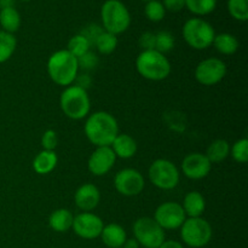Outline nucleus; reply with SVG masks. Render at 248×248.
Instances as JSON below:
<instances>
[{
    "label": "nucleus",
    "mask_w": 248,
    "mask_h": 248,
    "mask_svg": "<svg viewBox=\"0 0 248 248\" xmlns=\"http://www.w3.org/2000/svg\"><path fill=\"white\" fill-rule=\"evenodd\" d=\"M84 133L94 147H110L119 135V124L113 114L108 111H94L86 118Z\"/></svg>",
    "instance_id": "obj_1"
},
{
    "label": "nucleus",
    "mask_w": 248,
    "mask_h": 248,
    "mask_svg": "<svg viewBox=\"0 0 248 248\" xmlns=\"http://www.w3.org/2000/svg\"><path fill=\"white\" fill-rule=\"evenodd\" d=\"M47 74L56 85L68 87L74 84L79 70L78 58L68 50H58L48 57Z\"/></svg>",
    "instance_id": "obj_2"
},
{
    "label": "nucleus",
    "mask_w": 248,
    "mask_h": 248,
    "mask_svg": "<svg viewBox=\"0 0 248 248\" xmlns=\"http://www.w3.org/2000/svg\"><path fill=\"white\" fill-rule=\"evenodd\" d=\"M136 69L143 79L149 81H162L172 72L169 58L156 50L140 51L136 58Z\"/></svg>",
    "instance_id": "obj_3"
},
{
    "label": "nucleus",
    "mask_w": 248,
    "mask_h": 248,
    "mask_svg": "<svg viewBox=\"0 0 248 248\" xmlns=\"http://www.w3.org/2000/svg\"><path fill=\"white\" fill-rule=\"evenodd\" d=\"M60 108L70 120H84L91 111L89 92L74 84L64 87L60 96Z\"/></svg>",
    "instance_id": "obj_4"
},
{
    "label": "nucleus",
    "mask_w": 248,
    "mask_h": 248,
    "mask_svg": "<svg viewBox=\"0 0 248 248\" xmlns=\"http://www.w3.org/2000/svg\"><path fill=\"white\" fill-rule=\"evenodd\" d=\"M101 19L103 29L118 36L130 28L131 15L126 5L120 0H107L102 5Z\"/></svg>",
    "instance_id": "obj_5"
},
{
    "label": "nucleus",
    "mask_w": 248,
    "mask_h": 248,
    "mask_svg": "<svg viewBox=\"0 0 248 248\" xmlns=\"http://www.w3.org/2000/svg\"><path fill=\"white\" fill-rule=\"evenodd\" d=\"M183 39L191 48L202 51L212 46L216 36L215 28L200 17H193L184 23L182 29Z\"/></svg>",
    "instance_id": "obj_6"
},
{
    "label": "nucleus",
    "mask_w": 248,
    "mask_h": 248,
    "mask_svg": "<svg viewBox=\"0 0 248 248\" xmlns=\"http://www.w3.org/2000/svg\"><path fill=\"white\" fill-rule=\"evenodd\" d=\"M179 229L182 241L191 248H202L212 240V227L202 217L186 218Z\"/></svg>",
    "instance_id": "obj_7"
},
{
    "label": "nucleus",
    "mask_w": 248,
    "mask_h": 248,
    "mask_svg": "<svg viewBox=\"0 0 248 248\" xmlns=\"http://www.w3.org/2000/svg\"><path fill=\"white\" fill-rule=\"evenodd\" d=\"M148 177L153 186L160 190H172L179 184L181 172L171 160L156 159L149 166Z\"/></svg>",
    "instance_id": "obj_8"
},
{
    "label": "nucleus",
    "mask_w": 248,
    "mask_h": 248,
    "mask_svg": "<svg viewBox=\"0 0 248 248\" xmlns=\"http://www.w3.org/2000/svg\"><path fill=\"white\" fill-rule=\"evenodd\" d=\"M133 239L144 248H159L165 241V230L154 218L140 217L132 225Z\"/></svg>",
    "instance_id": "obj_9"
},
{
    "label": "nucleus",
    "mask_w": 248,
    "mask_h": 248,
    "mask_svg": "<svg viewBox=\"0 0 248 248\" xmlns=\"http://www.w3.org/2000/svg\"><path fill=\"white\" fill-rule=\"evenodd\" d=\"M228 67L220 58L210 57L202 60L195 68L194 77L202 86H215L227 77Z\"/></svg>",
    "instance_id": "obj_10"
},
{
    "label": "nucleus",
    "mask_w": 248,
    "mask_h": 248,
    "mask_svg": "<svg viewBox=\"0 0 248 248\" xmlns=\"http://www.w3.org/2000/svg\"><path fill=\"white\" fill-rule=\"evenodd\" d=\"M114 188L120 195L133 198L143 193L145 188V179L143 174L136 169H123L114 177Z\"/></svg>",
    "instance_id": "obj_11"
},
{
    "label": "nucleus",
    "mask_w": 248,
    "mask_h": 248,
    "mask_svg": "<svg viewBox=\"0 0 248 248\" xmlns=\"http://www.w3.org/2000/svg\"><path fill=\"white\" fill-rule=\"evenodd\" d=\"M153 218L164 230H177L182 227L186 216L181 203L166 201L157 206Z\"/></svg>",
    "instance_id": "obj_12"
},
{
    "label": "nucleus",
    "mask_w": 248,
    "mask_h": 248,
    "mask_svg": "<svg viewBox=\"0 0 248 248\" xmlns=\"http://www.w3.org/2000/svg\"><path fill=\"white\" fill-rule=\"evenodd\" d=\"M104 223L99 216L92 212H81L74 216L72 229L84 240H94L101 236Z\"/></svg>",
    "instance_id": "obj_13"
},
{
    "label": "nucleus",
    "mask_w": 248,
    "mask_h": 248,
    "mask_svg": "<svg viewBox=\"0 0 248 248\" xmlns=\"http://www.w3.org/2000/svg\"><path fill=\"white\" fill-rule=\"evenodd\" d=\"M182 173L189 179L200 181L206 178L212 170V164L201 153H191L183 159L181 165Z\"/></svg>",
    "instance_id": "obj_14"
},
{
    "label": "nucleus",
    "mask_w": 248,
    "mask_h": 248,
    "mask_svg": "<svg viewBox=\"0 0 248 248\" xmlns=\"http://www.w3.org/2000/svg\"><path fill=\"white\" fill-rule=\"evenodd\" d=\"M116 162V156L110 147H96L87 160L90 173L96 177L106 176Z\"/></svg>",
    "instance_id": "obj_15"
},
{
    "label": "nucleus",
    "mask_w": 248,
    "mask_h": 248,
    "mask_svg": "<svg viewBox=\"0 0 248 248\" xmlns=\"http://www.w3.org/2000/svg\"><path fill=\"white\" fill-rule=\"evenodd\" d=\"M101 202V191L94 184L85 183L74 193V203L82 212H92Z\"/></svg>",
    "instance_id": "obj_16"
},
{
    "label": "nucleus",
    "mask_w": 248,
    "mask_h": 248,
    "mask_svg": "<svg viewBox=\"0 0 248 248\" xmlns=\"http://www.w3.org/2000/svg\"><path fill=\"white\" fill-rule=\"evenodd\" d=\"M110 148L113 149L116 159L128 160L137 154L138 144L132 136L127 133H119L114 142L111 143Z\"/></svg>",
    "instance_id": "obj_17"
},
{
    "label": "nucleus",
    "mask_w": 248,
    "mask_h": 248,
    "mask_svg": "<svg viewBox=\"0 0 248 248\" xmlns=\"http://www.w3.org/2000/svg\"><path fill=\"white\" fill-rule=\"evenodd\" d=\"M99 237L108 248H121L127 240V234L120 224L110 223V224L104 225Z\"/></svg>",
    "instance_id": "obj_18"
},
{
    "label": "nucleus",
    "mask_w": 248,
    "mask_h": 248,
    "mask_svg": "<svg viewBox=\"0 0 248 248\" xmlns=\"http://www.w3.org/2000/svg\"><path fill=\"white\" fill-rule=\"evenodd\" d=\"M186 218L202 217L206 210V200L200 191H189L181 203Z\"/></svg>",
    "instance_id": "obj_19"
},
{
    "label": "nucleus",
    "mask_w": 248,
    "mask_h": 248,
    "mask_svg": "<svg viewBox=\"0 0 248 248\" xmlns=\"http://www.w3.org/2000/svg\"><path fill=\"white\" fill-rule=\"evenodd\" d=\"M58 164V156L55 150H41L33 159L31 166L35 173L40 176L51 173Z\"/></svg>",
    "instance_id": "obj_20"
},
{
    "label": "nucleus",
    "mask_w": 248,
    "mask_h": 248,
    "mask_svg": "<svg viewBox=\"0 0 248 248\" xmlns=\"http://www.w3.org/2000/svg\"><path fill=\"white\" fill-rule=\"evenodd\" d=\"M74 215L68 208H57L51 212L48 217V225L56 232H67L72 229Z\"/></svg>",
    "instance_id": "obj_21"
},
{
    "label": "nucleus",
    "mask_w": 248,
    "mask_h": 248,
    "mask_svg": "<svg viewBox=\"0 0 248 248\" xmlns=\"http://www.w3.org/2000/svg\"><path fill=\"white\" fill-rule=\"evenodd\" d=\"M212 45L215 46L216 50L219 53H222V55L232 56L237 52L240 44L236 36L232 35V34L220 33L216 34Z\"/></svg>",
    "instance_id": "obj_22"
},
{
    "label": "nucleus",
    "mask_w": 248,
    "mask_h": 248,
    "mask_svg": "<svg viewBox=\"0 0 248 248\" xmlns=\"http://www.w3.org/2000/svg\"><path fill=\"white\" fill-rule=\"evenodd\" d=\"M230 154V144L228 140H216L211 143L206 149V157L210 160L211 164H219V162L224 161Z\"/></svg>",
    "instance_id": "obj_23"
},
{
    "label": "nucleus",
    "mask_w": 248,
    "mask_h": 248,
    "mask_svg": "<svg viewBox=\"0 0 248 248\" xmlns=\"http://www.w3.org/2000/svg\"><path fill=\"white\" fill-rule=\"evenodd\" d=\"M0 26L1 31L7 33H16L21 27V15L15 7H6L0 10Z\"/></svg>",
    "instance_id": "obj_24"
},
{
    "label": "nucleus",
    "mask_w": 248,
    "mask_h": 248,
    "mask_svg": "<svg viewBox=\"0 0 248 248\" xmlns=\"http://www.w3.org/2000/svg\"><path fill=\"white\" fill-rule=\"evenodd\" d=\"M16 47V36L7 31H0V64L7 62L14 56Z\"/></svg>",
    "instance_id": "obj_25"
},
{
    "label": "nucleus",
    "mask_w": 248,
    "mask_h": 248,
    "mask_svg": "<svg viewBox=\"0 0 248 248\" xmlns=\"http://www.w3.org/2000/svg\"><path fill=\"white\" fill-rule=\"evenodd\" d=\"M118 44H119L118 36L103 31L101 33V35L97 38L93 47H96L97 51H98L101 55H110V53H113L114 51L116 50Z\"/></svg>",
    "instance_id": "obj_26"
},
{
    "label": "nucleus",
    "mask_w": 248,
    "mask_h": 248,
    "mask_svg": "<svg viewBox=\"0 0 248 248\" xmlns=\"http://www.w3.org/2000/svg\"><path fill=\"white\" fill-rule=\"evenodd\" d=\"M217 6V0H186V7L196 16H207Z\"/></svg>",
    "instance_id": "obj_27"
},
{
    "label": "nucleus",
    "mask_w": 248,
    "mask_h": 248,
    "mask_svg": "<svg viewBox=\"0 0 248 248\" xmlns=\"http://www.w3.org/2000/svg\"><path fill=\"white\" fill-rule=\"evenodd\" d=\"M91 44L87 41V39L79 33L69 39L65 50H68L73 56L79 58L81 57L82 55H85L86 52H89V51L91 50Z\"/></svg>",
    "instance_id": "obj_28"
},
{
    "label": "nucleus",
    "mask_w": 248,
    "mask_h": 248,
    "mask_svg": "<svg viewBox=\"0 0 248 248\" xmlns=\"http://www.w3.org/2000/svg\"><path fill=\"white\" fill-rule=\"evenodd\" d=\"M176 45V39L173 34L167 31H157L155 34V50L161 52L162 55L171 52Z\"/></svg>",
    "instance_id": "obj_29"
},
{
    "label": "nucleus",
    "mask_w": 248,
    "mask_h": 248,
    "mask_svg": "<svg viewBox=\"0 0 248 248\" xmlns=\"http://www.w3.org/2000/svg\"><path fill=\"white\" fill-rule=\"evenodd\" d=\"M228 11L236 21L246 22L248 19V0H228Z\"/></svg>",
    "instance_id": "obj_30"
},
{
    "label": "nucleus",
    "mask_w": 248,
    "mask_h": 248,
    "mask_svg": "<svg viewBox=\"0 0 248 248\" xmlns=\"http://www.w3.org/2000/svg\"><path fill=\"white\" fill-rule=\"evenodd\" d=\"M144 14L149 21L160 22L166 16V10H165L161 1H159V0H150L145 5Z\"/></svg>",
    "instance_id": "obj_31"
},
{
    "label": "nucleus",
    "mask_w": 248,
    "mask_h": 248,
    "mask_svg": "<svg viewBox=\"0 0 248 248\" xmlns=\"http://www.w3.org/2000/svg\"><path fill=\"white\" fill-rule=\"evenodd\" d=\"M232 160L237 164H246L248 161V140L240 138L230 147V154Z\"/></svg>",
    "instance_id": "obj_32"
},
{
    "label": "nucleus",
    "mask_w": 248,
    "mask_h": 248,
    "mask_svg": "<svg viewBox=\"0 0 248 248\" xmlns=\"http://www.w3.org/2000/svg\"><path fill=\"white\" fill-rule=\"evenodd\" d=\"M99 63V58L97 53L92 52L91 50L82 55L81 57L78 58V64H79V70H84V72L89 73L91 70L96 69L97 65Z\"/></svg>",
    "instance_id": "obj_33"
},
{
    "label": "nucleus",
    "mask_w": 248,
    "mask_h": 248,
    "mask_svg": "<svg viewBox=\"0 0 248 248\" xmlns=\"http://www.w3.org/2000/svg\"><path fill=\"white\" fill-rule=\"evenodd\" d=\"M58 144V136L55 130H46L41 136V147L44 150H55Z\"/></svg>",
    "instance_id": "obj_34"
},
{
    "label": "nucleus",
    "mask_w": 248,
    "mask_h": 248,
    "mask_svg": "<svg viewBox=\"0 0 248 248\" xmlns=\"http://www.w3.org/2000/svg\"><path fill=\"white\" fill-rule=\"evenodd\" d=\"M103 31H104L103 27L98 26V24L91 23V24H89V26L85 27V28L80 31V34H81V35H84L85 38L87 39V41L91 44V46H93L94 43H96L97 38L101 35V33Z\"/></svg>",
    "instance_id": "obj_35"
},
{
    "label": "nucleus",
    "mask_w": 248,
    "mask_h": 248,
    "mask_svg": "<svg viewBox=\"0 0 248 248\" xmlns=\"http://www.w3.org/2000/svg\"><path fill=\"white\" fill-rule=\"evenodd\" d=\"M138 44H140L142 51L155 50V33H152V31H144V33L140 36Z\"/></svg>",
    "instance_id": "obj_36"
},
{
    "label": "nucleus",
    "mask_w": 248,
    "mask_h": 248,
    "mask_svg": "<svg viewBox=\"0 0 248 248\" xmlns=\"http://www.w3.org/2000/svg\"><path fill=\"white\" fill-rule=\"evenodd\" d=\"M162 5L166 11L179 12L186 7V0H162Z\"/></svg>",
    "instance_id": "obj_37"
},
{
    "label": "nucleus",
    "mask_w": 248,
    "mask_h": 248,
    "mask_svg": "<svg viewBox=\"0 0 248 248\" xmlns=\"http://www.w3.org/2000/svg\"><path fill=\"white\" fill-rule=\"evenodd\" d=\"M92 84V79L91 77H90L89 73L86 72H82V73H78L77 78H75V81H74V85H77V86L81 87V89L84 90H89V87L91 86Z\"/></svg>",
    "instance_id": "obj_38"
},
{
    "label": "nucleus",
    "mask_w": 248,
    "mask_h": 248,
    "mask_svg": "<svg viewBox=\"0 0 248 248\" xmlns=\"http://www.w3.org/2000/svg\"><path fill=\"white\" fill-rule=\"evenodd\" d=\"M159 248H184V246L176 240H165Z\"/></svg>",
    "instance_id": "obj_39"
},
{
    "label": "nucleus",
    "mask_w": 248,
    "mask_h": 248,
    "mask_svg": "<svg viewBox=\"0 0 248 248\" xmlns=\"http://www.w3.org/2000/svg\"><path fill=\"white\" fill-rule=\"evenodd\" d=\"M140 244L136 241V239H127L121 248H140Z\"/></svg>",
    "instance_id": "obj_40"
},
{
    "label": "nucleus",
    "mask_w": 248,
    "mask_h": 248,
    "mask_svg": "<svg viewBox=\"0 0 248 248\" xmlns=\"http://www.w3.org/2000/svg\"><path fill=\"white\" fill-rule=\"evenodd\" d=\"M6 7H15V0H0V10Z\"/></svg>",
    "instance_id": "obj_41"
},
{
    "label": "nucleus",
    "mask_w": 248,
    "mask_h": 248,
    "mask_svg": "<svg viewBox=\"0 0 248 248\" xmlns=\"http://www.w3.org/2000/svg\"><path fill=\"white\" fill-rule=\"evenodd\" d=\"M21 1H31V0H21Z\"/></svg>",
    "instance_id": "obj_42"
},
{
    "label": "nucleus",
    "mask_w": 248,
    "mask_h": 248,
    "mask_svg": "<svg viewBox=\"0 0 248 248\" xmlns=\"http://www.w3.org/2000/svg\"><path fill=\"white\" fill-rule=\"evenodd\" d=\"M143 1H147L148 2V1H150V0H143Z\"/></svg>",
    "instance_id": "obj_43"
}]
</instances>
